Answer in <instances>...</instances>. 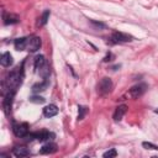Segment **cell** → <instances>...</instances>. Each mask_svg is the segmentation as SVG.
Listing matches in <instances>:
<instances>
[{
  "label": "cell",
  "mask_w": 158,
  "mask_h": 158,
  "mask_svg": "<svg viewBox=\"0 0 158 158\" xmlns=\"http://www.w3.org/2000/svg\"><path fill=\"white\" fill-rule=\"evenodd\" d=\"M14 133L15 136L17 137H25L27 133H28V125L26 122H22V123H17L14 126Z\"/></svg>",
  "instance_id": "4"
},
{
  "label": "cell",
  "mask_w": 158,
  "mask_h": 158,
  "mask_svg": "<svg viewBox=\"0 0 158 158\" xmlns=\"http://www.w3.org/2000/svg\"><path fill=\"white\" fill-rule=\"evenodd\" d=\"M47 62H46V58H44V56H37L36 58H35V69L38 72L44 64H46Z\"/></svg>",
  "instance_id": "15"
},
{
  "label": "cell",
  "mask_w": 158,
  "mask_h": 158,
  "mask_svg": "<svg viewBox=\"0 0 158 158\" xmlns=\"http://www.w3.org/2000/svg\"><path fill=\"white\" fill-rule=\"evenodd\" d=\"M142 146L146 148V149H158V146H156V144H153V143H151V142H143L142 143Z\"/></svg>",
  "instance_id": "22"
},
{
  "label": "cell",
  "mask_w": 158,
  "mask_h": 158,
  "mask_svg": "<svg viewBox=\"0 0 158 158\" xmlns=\"http://www.w3.org/2000/svg\"><path fill=\"white\" fill-rule=\"evenodd\" d=\"M112 89V81L110 78H102L98 84V93L100 95H105L110 93Z\"/></svg>",
  "instance_id": "2"
},
{
  "label": "cell",
  "mask_w": 158,
  "mask_h": 158,
  "mask_svg": "<svg viewBox=\"0 0 158 158\" xmlns=\"http://www.w3.org/2000/svg\"><path fill=\"white\" fill-rule=\"evenodd\" d=\"M15 93L14 91H6L5 94V99H4V109L5 112L9 114V110L11 109V104H12V98H14Z\"/></svg>",
  "instance_id": "8"
},
{
  "label": "cell",
  "mask_w": 158,
  "mask_h": 158,
  "mask_svg": "<svg viewBox=\"0 0 158 158\" xmlns=\"http://www.w3.org/2000/svg\"><path fill=\"white\" fill-rule=\"evenodd\" d=\"M27 38L26 37H21V38H17V40H15V48L17 49V51H22V49H25L26 47H27Z\"/></svg>",
  "instance_id": "13"
},
{
  "label": "cell",
  "mask_w": 158,
  "mask_h": 158,
  "mask_svg": "<svg viewBox=\"0 0 158 158\" xmlns=\"http://www.w3.org/2000/svg\"><path fill=\"white\" fill-rule=\"evenodd\" d=\"M32 137L42 142V141H49V139H53L54 133L48 132V131H41V132H36V133H33Z\"/></svg>",
  "instance_id": "6"
},
{
  "label": "cell",
  "mask_w": 158,
  "mask_h": 158,
  "mask_svg": "<svg viewBox=\"0 0 158 158\" xmlns=\"http://www.w3.org/2000/svg\"><path fill=\"white\" fill-rule=\"evenodd\" d=\"M30 101L31 102H36V104H43L44 102V99L42 96H31L30 98Z\"/></svg>",
  "instance_id": "20"
},
{
  "label": "cell",
  "mask_w": 158,
  "mask_h": 158,
  "mask_svg": "<svg viewBox=\"0 0 158 158\" xmlns=\"http://www.w3.org/2000/svg\"><path fill=\"white\" fill-rule=\"evenodd\" d=\"M154 112H156V114H158V109H156V110H154Z\"/></svg>",
  "instance_id": "25"
},
{
  "label": "cell",
  "mask_w": 158,
  "mask_h": 158,
  "mask_svg": "<svg viewBox=\"0 0 158 158\" xmlns=\"http://www.w3.org/2000/svg\"><path fill=\"white\" fill-rule=\"evenodd\" d=\"M95 26H98V27H105V25L104 23H101V22H95V21H91Z\"/></svg>",
  "instance_id": "24"
},
{
  "label": "cell",
  "mask_w": 158,
  "mask_h": 158,
  "mask_svg": "<svg viewBox=\"0 0 158 158\" xmlns=\"http://www.w3.org/2000/svg\"><path fill=\"white\" fill-rule=\"evenodd\" d=\"M126 111H127V106L126 105H118L116 107L115 112H114V120L115 121H121L123 115L126 114Z\"/></svg>",
  "instance_id": "10"
},
{
  "label": "cell",
  "mask_w": 158,
  "mask_h": 158,
  "mask_svg": "<svg viewBox=\"0 0 158 158\" xmlns=\"http://www.w3.org/2000/svg\"><path fill=\"white\" fill-rule=\"evenodd\" d=\"M12 153H14V156L15 157H27V156H30V151L26 148V147H15L14 149H12Z\"/></svg>",
  "instance_id": "12"
},
{
  "label": "cell",
  "mask_w": 158,
  "mask_h": 158,
  "mask_svg": "<svg viewBox=\"0 0 158 158\" xmlns=\"http://www.w3.org/2000/svg\"><path fill=\"white\" fill-rule=\"evenodd\" d=\"M112 40H115V42H130L132 41V36L122 33V32H114Z\"/></svg>",
  "instance_id": "7"
},
{
  "label": "cell",
  "mask_w": 158,
  "mask_h": 158,
  "mask_svg": "<svg viewBox=\"0 0 158 158\" xmlns=\"http://www.w3.org/2000/svg\"><path fill=\"white\" fill-rule=\"evenodd\" d=\"M47 85H48V81H47V79H46L43 83H37V84H35V85H33V88H32V90H33V93L43 91V90L47 88Z\"/></svg>",
  "instance_id": "18"
},
{
  "label": "cell",
  "mask_w": 158,
  "mask_h": 158,
  "mask_svg": "<svg viewBox=\"0 0 158 158\" xmlns=\"http://www.w3.org/2000/svg\"><path fill=\"white\" fill-rule=\"evenodd\" d=\"M146 89H147V85H146V84H136V85H133V86L130 89V93H128V94H130L131 98L137 99V98H139L141 95L144 94Z\"/></svg>",
  "instance_id": "3"
},
{
  "label": "cell",
  "mask_w": 158,
  "mask_h": 158,
  "mask_svg": "<svg viewBox=\"0 0 158 158\" xmlns=\"http://www.w3.org/2000/svg\"><path fill=\"white\" fill-rule=\"evenodd\" d=\"M116 154H117V152H116L115 149H110V151H107V152H105V153H104V158H111V157H116Z\"/></svg>",
  "instance_id": "23"
},
{
  "label": "cell",
  "mask_w": 158,
  "mask_h": 158,
  "mask_svg": "<svg viewBox=\"0 0 158 158\" xmlns=\"http://www.w3.org/2000/svg\"><path fill=\"white\" fill-rule=\"evenodd\" d=\"M21 78H22V75H20V73L17 70L9 73L7 77L5 78V81H4V88L6 89V91H14L15 93L17 86L21 84Z\"/></svg>",
  "instance_id": "1"
},
{
  "label": "cell",
  "mask_w": 158,
  "mask_h": 158,
  "mask_svg": "<svg viewBox=\"0 0 158 158\" xmlns=\"http://www.w3.org/2000/svg\"><path fill=\"white\" fill-rule=\"evenodd\" d=\"M57 151V146L54 143H47L41 148V153L48 154V153H54Z\"/></svg>",
  "instance_id": "14"
},
{
  "label": "cell",
  "mask_w": 158,
  "mask_h": 158,
  "mask_svg": "<svg viewBox=\"0 0 158 158\" xmlns=\"http://www.w3.org/2000/svg\"><path fill=\"white\" fill-rule=\"evenodd\" d=\"M12 56L9 53V52H5V53H2V56H1V58H0V63H1V65L2 67H10L11 64H12Z\"/></svg>",
  "instance_id": "11"
},
{
  "label": "cell",
  "mask_w": 158,
  "mask_h": 158,
  "mask_svg": "<svg viewBox=\"0 0 158 158\" xmlns=\"http://www.w3.org/2000/svg\"><path fill=\"white\" fill-rule=\"evenodd\" d=\"M19 22V17L16 15L12 14H4V23L9 25V23H16Z\"/></svg>",
  "instance_id": "16"
},
{
  "label": "cell",
  "mask_w": 158,
  "mask_h": 158,
  "mask_svg": "<svg viewBox=\"0 0 158 158\" xmlns=\"http://www.w3.org/2000/svg\"><path fill=\"white\" fill-rule=\"evenodd\" d=\"M58 114V107L54 104H49L43 109V115L46 117H53Z\"/></svg>",
  "instance_id": "9"
},
{
  "label": "cell",
  "mask_w": 158,
  "mask_h": 158,
  "mask_svg": "<svg viewBox=\"0 0 158 158\" xmlns=\"http://www.w3.org/2000/svg\"><path fill=\"white\" fill-rule=\"evenodd\" d=\"M49 15H51V12H49V10H46L43 14H42V16L40 17V20H38V22H37V25L38 26H44L46 23H47V21H48V19H49Z\"/></svg>",
  "instance_id": "17"
},
{
  "label": "cell",
  "mask_w": 158,
  "mask_h": 158,
  "mask_svg": "<svg viewBox=\"0 0 158 158\" xmlns=\"http://www.w3.org/2000/svg\"><path fill=\"white\" fill-rule=\"evenodd\" d=\"M79 114H78V120H83L84 118V115L86 114V107L84 106H79Z\"/></svg>",
  "instance_id": "21"
},
{
  "label": "cell",
  "mask_w": 158,
  "mask_h": 158,
  "mask_svg": "<svg viewBox=\"0 0 158 158\" xmlns=\"http://www.w3.org/2000/svg\"><path fill=\"white\" fill-rule=\"evenodd\" d=\"M41 44H42V42H41V38L40 37H32V38H30L27 41V47L26 48L30 52H37L40 49Z\"/></svg>",
  "instance_id": "5"
},
{
  "label": "cell",
  "mask_w": 158,
  "mask_h": 158,
  "mask_svg": "<svg viewBox=\"0 0 158 158\" xmlns=\"http://www.w3.org/2000/svg\"><path fill=\"white\" fill-rule=\"evenodd\" d=\"M49 73H51V70H49V67H48V64L46 63L40 70H38V74L43 78V79H47L48 78V75H49Z\"/></svg>",
  "instance_id": "19"
}]
</instances>
